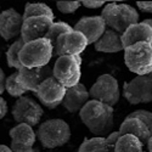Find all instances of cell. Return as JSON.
I'll use <instances>...</instances> for the list:
<instances>
[{
	"instance_id": "obj_2",
	"label": "cell",
	"mask_w": 152,
	"mask_h": 152,
	"mask_svg": "<svg viewBox=\"0 0 152 152\" xmlns=\"http://www.w3.org/2000/svg\"><path fill=\"white\" fill-rule=\"evenodd\" d=\"M101 17L106 22V26L118 34H123L130 26L139 23V12L128 4L108 3L104 6Z\"/></svg>"
},
{
	"instance_id": "obj_9",
	"label": "cell",
	"mask_w": 152,
	"mask_h": 152,
	"mask_svg": "<svg viewBox=\"0 0 152 152\" xmlns=\"http://www.w3.org/2000/svg\"><path fill=\"white\" fill-rule=\"evenodd\" d=\"M11 112L16 123L27 124L32 128L39 124L44 115L43 107L29 96H22L17 99L15 105L12 106Z\"/></svg>"
},
{
	"instance_id": "obj_24",
	"label": "cell",
	"mask_w": 152,
	"mask_h": 152,
	"mask_svg": "<svg viewBox=\"0 0 152 152\" xmlns=\"http://www.w3.org/2000/svg\"><path fill=\"white\" fill-rule=\"evenodd\" d=\"M24 45V42L22 38H17V39L10 45V48L6 51V62L10 68H16L17 71L22 68V65L20 62V53Z\"/></svg>"
},
{
	"instance_id": "obj_28",
	"label": "cell",
	"mask_w": 152,
	"mask_h": 152,
	"mask_svg": "<svg viewBox=\"0 0 152 152\" xmlns=\"http://www.w3.org/2000/svg\"><path fill=\"white\" fill-rule=\"evenodd\" d=\"M82 6V1H57L56 7L62 14H73Z\"/></svg>"
},
{
	"instance_id": "obj_19",
	"label": "cell",
	"mask_w": 152,
	"mask_h": 152,
	"mask_svg": "<svg viewBox=\"0 0 152 152\" xmlns=\"http://www.w3.org/2000/svg\"><path fill=\"white\" fill-rule=\"evenodd\" d=\"M95 50L99 53H105V54H116L124 51L121 34L115 32L113 29H106L104 35L94 44Z\"/></svg>"
},
{
	"instance_id": "obj_30",
	"label": "cell",
	"mask_w": 152,
	"mask_h": 152,
	"mask_svg": "<svg viewBox=\"0 0 152 152\" xmlns=\"http://www.w3.org/2000/svg\"><path fill=\"white\" fill-rule=\"evenodd\" d=\"M121 136H122V134L119 133V130H117V132L113 130L111 134H108V135L106 136V141H107L108 146H110V147H115V145L117 144V141L121 139Z\"/></svg>"
},
{
	"instance_id": "obj_21",
	"label": "cell",
	"mask_w": 152,
	"mask_h": 152,
	"mask_svg": "<svg viewBox=\"0 0 152 152\" xmlns=\"http://www.w3.org/2000/svg\"><path fill=\"white\" fill-rule=\"evenodd\" d=\"M142 142L136 136L133 135H122L117 144L113 147L115 152H141Z\"/></svg>"
},
{
	"instance_id": "obj_29",
	"label": "cell",
	"mask_w": 152,
	"mask_h": 152,
	"mask_svg": "<svg viewBox=\"0 0 152 152\" xmlns=\"http://www.w3.org/2000/svg\"><path fill=\"white\" fill-rule=\"evenodd\" d=\"M106 1L104 0H83L82 1V5L88 7V9H99V7H102L105 6Z\"/></svg>"
},
{
	"instance_id": "obj_18",
	"label": "cell",
	"mask_w": 152,
	"mask_h": 152,
	"mask_svg": "<svg viewBox=\"0 0 152 152\" xmlns=\"http://www.w3.org/2000/svg\"><path fill=\"white\" fill-rule=\"evenodd\" d=\"M122 45L123 49H126L134 44L146 42L152 44V29L144 22L135 23L133 26H130L122 35Z\"/></svg>"
},
{
	"instance_id": "obj_31",
	"label": "cell",
	"mask_w": 152,
	"mask_h": 152,
	"mask_svg": "<svg viewBox=\"0 0 152 152\" xmlns=\"http://www.w3.org/2000/svg\"><path fill=\"white\" fill-rule=\"evenodd\" d=\"M136 6L139 10L146 14H152V1H137Z\"/></svg>"
},
{
	"instance_id": "obj_3",
	"label": "cell",
	"mask_w": 152,
	"mask_h": 152,
	"mask_svg": "<svg viewBox=\"0 0 152 152\" xmlns=\"http://www.w3.org/2000/svg\"><path fill=\"white\" fill-rule=\"evenodd\" d=\"M37 139L45 148H56L69 141L71 128L63 119H48L37 129Z\"/></svg>"
},
{
	"instance_id": "obj_13",
	"label": "cell",
	"mask_w": 152,
	"mask_h": 152,
	"mask_svg": "<svg viewBox=\"0 0 152 152\" xmlns=\"http://www.w3.org/2000/svg\"><path fill=\"white\" fill-rule=\"evenodd\" d=\"M54 23V20L46 16L31 17L23 21L21 31V38L24 43H29L38 39H44Z\"/></svg>"
},
{
	"instance_id": "obj_5",
	"label": "cell",
	"mask_w": 152,
	"mask_h": 152,
	"mask_svg": "<svg viewBox=\"0 0 152 152\" xmlns=\"http://www.w3.org/2000/svg\"><path fill=\"white\" fill-rule=\"evenodd\" d=\"M124 62L136 75L152 74V44L141 42L124 49Z\"/></svg>"
},
{
	"instance_id": "obj_38",
	"label": "cell",
	"mask_w": 152,
	"mask_h": 152,
	"mask_svg": "<svg viewBox=\"0 0 152 152\" xmlns=\"http://www.w3.org/2000/svg\"><path fill=\"white\" fill-rule=\"evenodd\" d=\"M141 152H144V151H141Z\"/></svg>"
},
{
	"instance_id": "obj_16",
	"label": "cell",
	"mask_w": 152,
	"mask_h": 152,
	"mask_svg": "<svg viewBox=\"0 0 152 152\" xmlns=\"http://www.w3.org/2000/svg\"><path fill=\"white\" fill-rule=\"evenodd\" d=\"M23 16L15 9H7L0 12V35L5 40L21 37Z\"/></svg>"
},
{
	"instance_id": "obj_20",
	"label": "cell",
	"mask_w": 152,
	"mask_h": 152,
	"mask_svg": "<svg viewBox=\"0 0 152 152\" xmlns=\"http://www.w3.org/2000/svg\"><path fill=\"white\" fill-rule=\"evenodd\" d=\"M119 133L122 135H133L136 136L142 144H147L151 137V133L147 126L137 118L125 117L123 123L119 126Z\"/></svg>"
},
{
	"instance_id": "obj_25",
	"label": "cell",
	"mask_w": 152,
	"mask_h": 152,
	"mask_svg": "<svg viewBox=\"0 0 152 152\" xmlns=\"http://www.w3.org/2000/svg\"><path fill=\"white\" fill-rule=\"evenodd\" d=\"M74 31V28L73 27H71L68 23H66V22H54L53 24H51V27H50V29H49V32H48V34H46V39L51 43V45H53V48H55V45H56V42H57V39L61 37V35H63V34H67V33H71V32H73Z\"/></svg>"
},
{
	"instance_id": "obj_14",
	"label": "cell",
	"mask_w": 152,
	"mask_h": 152,
	"mask_svg": "<svg viewBox=\"0 0 152 152\" xmlns=\"http://www.w3.org/2000/svg\"><path fill=\"white\" fill-rule=\"evenodd\" d=\"M17 77H18V82L24 88V90L35 93L38 86L44 80L53 77V67H50L49 65L38 68L22 67L21 69L17 71Z\"/></svg>"
},
{
	"instance_id": "obj_6",
	"label": "cell",
	"mask_w": 152,
	"mask_h": 152,
	"mask_svg": "<svg viewBox=\"0 0 152 152\" xmlns=\"http://www.w3.org/2000/svg\"><path fill=\"white\" fill-rule=\"evenodd\" d=\"M82 61L80 55L57 57L53 67V77L67 89L79 84L82 77Z\"/></svg>"
},
{
	"instance_id": "obj_8",
	"label": "cell",
	"mask_w": 152,
	"mask_h": 152,
	"mask_svg": "<svg viewBox=\"0 0 152 152\" xmlns=\"http://www.w3.org/2000/svg\"><path fill=\"white\" fill-rule=\"evenodd\" d=\"M89 95L93 100H97L111 107L118 104L121 90L118 80L111 74H102L89 89Z\"/></svg>"
},
{
	"instance_id": "obj_22",
	"label": "cell",
	"mask_w": 152,
	"mask_h": 152,
	"mask_svg": "<svg viewBox=\"0 0 152 152\" xmlns=\"http://www.w3.org/2000/svg\"><path fill=\"white\" fill-rule=\"evenodd\" d=\"M23 21L31 18V17H38V16H46L54 20V12L51 7L42 4V3H28L24 6V12H23Z\"/></svg>"
},
{
	"instance_id": "obj_26",
	"label": "cell",
	"mask_w": 152,
	"mask_h": 152,
	"mask_svg": "<svg viewBox=\"0 0 152 152\" xmlns=\"http://www.w3.org/2000/svg\"><path fill=\"white\" fill-rule=\"evenodd\" d=\"M5 90L14 97H22L23 94L26 93L24 88L21 85V83L18 82V77H17V72L10 74L5 80Z\"/></svg>"
},
{
	"instance_id": "obj_11",
	"label": "cell",
	"mask_w": 152,
	"mask_h": 152,
	"mask_svg": "<svg viewBox=\"0 0 152 152\" xmlns=\"http://www.w3.org/2000/svg\"><path fill=\"white\" fill-rule=\"evenodd\" d=\"M89 45L88 39L80 32L73 31L61 35L54 48V56H77L80 55Z\"/></svg>"
},
{
	"instance_id": "obj_23",
	"label": "cell",
	"mask_w": 152,
	"mask_h": 152,
	"mask_svg": "<svg viewBox=\"0 0 152 152\" xmlns=\"http://www.w3.org/2000/svg\"><path fill=\"white\" fill-rule=\"evenodd\" d=\"M110 146L106 141V137L95 136L91 139H85L80 144L78 152H108Z\"/></svg>"
},
{
	"instance_id": "obj_27",
	"label": "cell",
	"mask_w": 152,
	"mask_h": 152,
	"mask_svg": "<svg viewBox=\"0 0 152 152\" xmlns=\"http://www.w3.org/2000/svg\"><path fill=\"white\" fill-rule=\"evenodd\" d=\"M126 117L140 119V121L147 126V129L150 130L151 136H152V112L146 111V110H137V111L132 112L130 115H128Z\"/></svg>"
},
{
	"instance_id": "obj_17",
	"label": "cell",
	"mask_w": 152,
	"mask_h": 152,
	"mask_svg": "<svg viewBox=\"0 0 152 152\" xmlns=\"http://www.w3.org/2000/svg\"><path fill=\"white\" fill-rule=\"evenodd\" d=\"M89 90L85 88L84 84L79 83L72 88H68L65 99L62 101V106L69 113H77L89 102Z\"/></svg>"
},
{
	"instance_id": "obj_35",
	"label": "cell",
	"mask_w": 152,
	"mask_h": 152,
	"mask_svg": "<svg viewBox=\"0 0 152 152\" xmlns=\"http://www.w3.org/2000/svg\"><path fill=\"white\" fill-rule=\"evenodd\" d=\"M142 22H144V23H146L147 26H148V27L152 29V18H146V20H144Z\"/></svg>"
},
{
	"instance_id": "obj_36",
	"label": "cell",
	"mask_w": 152,
	"mask_h": 152,
	"mask_svg": "<svg viewBox=\"0 0 152 152\" xmlns=\"http://www.w3.org/2000/svg\"><path fill=\"white\" fill-rule=\"evenodd\" d=\"M147 150H148V152H152V136L150 137V140L147 141Z\"/></svg>"
},
{
	"instance_id": "obj_33",
	"label": "cell",
	"mask_w": 152,
	"mask_h": 152,
	"mask_svg": "<svg viewBox=\"0 0 152 152\" xmlns=\"http://www.w3.org/2000/svg\"><path fill=\"white\" fill-rule=\"evenodd\" d=\"M5 80H6L5 73L1 69V67H0V95H1L5 91Z\"/></svg>"
},
{
	"instance_id": "obj_4",
	"label": "cell",
	"mask_w": 152,
	"mask_h": 152,
	"mask_svg": "<svg viewBox=\"0 0 152 152\" xmlns=\"http://www.w3.org/2000/svg\"><path fill=\"white\" fill-rule=\"evenodd\" d=\"M54 56V48L46 38L24 43L21 53L20 62L22 67L38 68L48 66Z\"/></svg>"
},
{
	"instance_id": "obj_7",
	"label": "cell",
	"mask_w": 152,
	"mask_h": 152,
	"mask_svg": "<svg viewBox=\"0 0 152 152\" xmlns=\"http://www.w3.org/2000/svg\"><path fill=\"white\" fill-rule=\"evenodd\" d=\"M123 96L130 105L152 102V74L136 75L123 84Z\"/></svg>"
},
{
	"instance_id": "obj_15",
	"label": "cell",
	"mask_w": 152,
	"mask_h": 152,
	"mask_svg": "<svg viewBox=\"0 0 152 152\" xmlns=\"http://www.w3.org/2000/svg\"><path fill=\"white\" fill-rule=\"evenodd\" d=\"M106 22L100 16H85L82 17L74 26V31L80 32L88 39L89 44H95L106 32Z\"/></svg>"
},
{
	"instance_id": "obj_37",
	"label": "cell",
	"mask_w": 152,
	"mask_h": 152,
	"mask_svg": "<svg viewBox=\"0 0 152 152\" xmlns=\"http://www.w3.org/2000/svg\"><path fill=\"white\" fill-rule=\"evenodd\" d=\"M34 152H40V151L39 150H34Z\"/></svg>"
},
{
	"instance_id": "obj_32",
	"label": "cell",
	"mask_w": 152,
	"mask_h": 152,
	"mask_svg": "<svg viewBox=\"0 0 152 152\" xmlns=\"http://www.w3.org/2000/svg\"><path fill=\"white\" fill-rule=\"evenodd\" d=\"M7 112V104H6V100L3 99L0 96V119H3Z\"/></svg>"
},
{
	"instance_id": "obj_34",
	"label": "cell",
	"mask_w": 152,
	"mask_h": 152,
	"mask_svg": "<svg viewBox=\"0 0 152 152\" xmlns=\"http://www.w3.org/2000/svg\"><path fill=\"white\" fill-rule=\"evenodd\" d=\"M0 152H12V150L6 145H0Z\"/></svg>"
},
{
	"instance_id": "obj_10",
	"label": "cell",
	"mask_w": 152,
	"mask_h": 152,
	"mask_svg": "<svg viewBox=\"0 0 152 152\" xmlns=\"http://www.w3.org/2000/svg\"><path fill=\"white\" fill-rule=\"evenodd\" d=\"M66 91L67 88L58 83L54 77H50L38 86L35 95L43 106L53 110L58 105H62Z\"/></svg>"
},
{
	"instance_id": "obj_12",
	"label": "cell",
	"mask_w": 152,
	"mask_h": 152,
	"mask_svg": "<svg viewBox=\"0 0 152 152\" xmlns=\"http://www.w3.org/2000/svg\"><path fill=\"white\" fill-rule=\"evenodd\" d=\"M12 152H34V144L37 140V133L31 125L17 124L10 130Z\"/></svg>"
},
{
	"instance_id": "obj_1",
	"label": "cell",
	"mask_w": 152,
	"mask_h": 152,
	"mask_svg": "<svg viewBox=\"0 0 152 152\" xmlns=\"http://www.w3.org/2000/svg\"><path fill=\"white\" fill-rule=\"evenodd\" d=\"M79 117L84 125L96 136L106 137L112 133L115 124L113 107L100 102L97 100H89L79 112Z\"/></svg>"
}]
</instances>
